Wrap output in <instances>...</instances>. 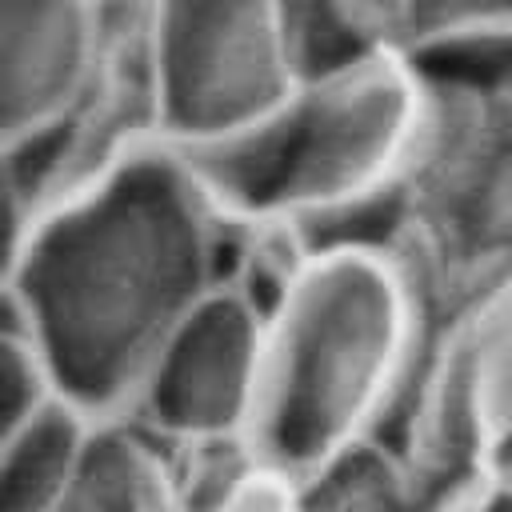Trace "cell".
Returning a JSON list of instances; mask_svg holds the SVG:
<instances>
[{
	"label": "cell",
	"mask_w": 512,
	"mask_h": 512,
	"mask_svg": "<svg viewBox=\"0 0 512 512\" xmlns=\"http://www.w3.org/2000/svg\"><path fill=\"white\" fill-rule=\"evenodd\" d=\"M92 412L60 396L0 432V512H60L76 480Z\"/></svg>",
	"instance_id": "9"
},
{
	"label": "cell",
	"mask_w": 512,
	"mask_h": 512,
	"mask_svg": "<svg viewBox=\"0 0 512 512\" xmlns=\"http://www.w3.org/2000/svg\"><path fill=\"white\" fill-rule=\"evenodd\" d=\"M124 0H0V144L76 112L100 84Z\"/></svg>",
	"instance_id": "7"
},
{
	"label": "cell",
	"mask_w": 512,
	"mask_h": 512,
	"mask_svg": "<svg viewBox=\"0 0 512 512\" xmlns=\"http://www.w3.org/2000/svg\"><path fill=\"white\" fill-rule=\"evenodd\" d=\"M488 28H512V0H408L404 52L428 40L488 32Z\"/></svg>",
	"instance_id": "14"
},
{
	"label": "cell",
	"mask_w": 512,
	"mask_h": 512,
	"mask_svg": "<svg viewBox=\"0 0 512 512\" xmlns=\"http://www.w3.org/2000/svg\"><path fill=\"white\" fill-rule=\"evenodd\" d=\"M224 244L228 216L192 160L148 140L4 232L0 316L36 340L68 400L116 416L176 324L224 284Z\"/></svg>",
	"instance_id": "1"
},
{
	"label": "cell",
	"mask_w": 512,
	"mask_h": 512,
	"mask_svg": "<svg viewBox=\"0 0 512 512\" xmlns=\"http://www.w3.org/2000/svg\"><path fill=\"white\" fill-rule=\"evenodd\" d=\"M60 384L36 340L0 316V432L24 424L52 400H60Z\"/></svg>",
	"instance_id": "13"
},
{
	"label": "cell",
	"mask_w": 512,
	"mask_h": 512,
	"mask_svg": "<svg viewBox=\"0 0 512 512\" xmlns=\"http://www.w3.org/2000/svg\"><path fill=\"white\" fill-rule=\"evenodd\" d=\"M504 484H508V488H512V476H508V480H504Z\"/></svg>",
	"instance_id": "18"
},
{
	"label": "cell",
	"mask_w": 512,
	"mask_h": 512,
	"mask_svg": "<svg viewBox=\"0 0 512 512\" xmlns=\"http://www.w3.org/2000/svg\"><path fill=\"white\" fill-rule=\"evenodd\" d=\"M260 356L264 316L220 284L176 324L124 412L164 440L248 432Z\"/></svg>",
	"instance_id": "6"
},
{
	"label": "cell",
	"mask_w": 512,
	"mask_h": 512,
	"mask_svg": "<svg viewBox=\"0 0 512 512\" xmlns=\"http://www.w3.org/2000/svg\"><path fill=\"white\" fill-rule=\"evenodd\" d=\"M300 76L404 52L408 0H280Z\"/></svg>",
	"instance_id": "11"
},
{
	"label": "cell",
	"mask_w": 512,
	"mask_h": 512,
	"mask_svg": "<svg viewBox=\"0 0 512 512\" xmlns=\"http://www.w3.org/2000/svg\"><path fill=\"white\" fill-rule=\"evenodd\" d=\"M308 240L396 268L416 320L412 388L428 356L512 288V88H420V120L396 176Z\"/></svg>",
	"instance_id": "2"
},
{
	"label": "cell",
	"mask_w": 512,
	"mask_h": 512,
	"mask_svg": "<svg viewBox=\"0 0 512 512\" xmlns=\"http://www.w3.org/2000/svg\"><path fill=\"white\" fill-rule=\"evenodd\" d=\"M472 504L432 492L384 440H364L320 472L288 484V512H468Z\"/></svg>",
	"instance_id": "10"
},
{
	"label": "cell",
	"mask_w": 512,
	"mask_h": 512,
	"mask_svg": "<svg viewBox=\"0 0 512 512\" xmlns=\"http://www.w3.org/2000/svg\"><path fill=\"white\" fill-rule=\"evenodd\" d=\"M468 512H512V488L500 480V484H492Z\"/></svg>",
	"instance_id": "17"
},
{
	"label": "cell",
	"mask_w": 512,
	"mask_h": 512,
	"mask_svg": "<svg viewBox=\"0 0 512 512\" xmlns=\"http://www.w3.org/2000/svg\"><path fill=\"white\" fill-rule=\"evenodd\" d=\"M60 512H176L172 444L128 412L96 416Z\"/></svg>",
	"instance_id": "8"
},
{
	"label": "cell",
	"mask_w": 512,
	"mask_h": 512,
	"mask_svg": "<svg viewBox=\"0 0 512 512\" xmlns=\"http://www.w3.org/2000/svg\"><path fill=\"white\" fill-rule=\"evenodd\" d=\"M160 140L216 144L300 80L280 0H136Z\"/></svg>",
	"instance_id": "5"
},
{
	"label": "cell",
	"mask_w": 512,
	"mask_h": 512,
	"mask_svg": "<svg viewBox=\"0 0 512 512\" xmlns=\"http://www.w3.org/2000/svg\"><path fill=\"white\" fill-rule=\"evenodd\" d=\"M416 120L420 88L404 56H388L300 76L248 128L180 152L224 216L312 232L396 176Z\"/></svg>",
	"instance_id": "4"
},
{
	"label": "cell",
	"mask_w": 512,
	"mask_h": 512,
	"mask_svg": "<svg viewBox=\"0 0 512 512\" xmlns=\"http://www.w3.org/2000/svg\"><path fill=\"white\" fill-rule=\"evenodd\" d=\"M240 512H288V488L284 484H276V480H268Z\"/></svg>",
	"instance_id": "16"
},
{
	"label": "cell",
	"mask_w": 512,
	"mask_h": 512,
	"mask_svg": "<svg viewBox=\"0 0 512 512\" xmlns=\"http://www.w3.org/2000/svg\"><path fill=\"white\" fill-rule=\"evenodd\" d=\"M416 360L404 280L384 256L316 248L264 320L260 392L248 436L276 484H296L364 440H380Z\"/></svg>",
	"instance_id": "3"
},
{
	"label": "cell",
	"mask_w": 512,
	"mask_h": 512,
	"mask_svg": "<svg viewBox=\"0 0 512 512\" xmlns=\"http://www.w3.org/2000/svg\"><path fill=\"white\" fill-rule=\"evenodd\" d=\"M496 344H500V400H504V436H500V480L512 476V288L496 308Z\"/></svg>",
	"instance_id": "15"
},
{
	"label": "cell",
	"mask_w": 512,
	"mask_h": 512,
	"mask_svg": "<svg viewBox=\"0 0 512 512\" xmlns=\"http://www.w3.org/2000/svg\"><path fill=\"white\" fill-rule=\"evenodd\" d=\"M168 444L176 512H240L272 480L248 432L192 436Z\"/></svg>",
	"instance_id": "12"
}]
</instances>
